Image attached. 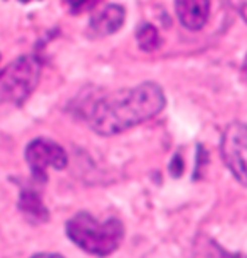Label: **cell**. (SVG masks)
Listing matches in <instances>:
<instances>
[{"label": "cell", "instance_id": "cell-1", "mask_svg": "<svg viewBox=\"0 0 247 258\" xmlns=\"http://www.w3.org/2000/svg\"><path fill=\"white\" fill-rule=\"evenodd\" d=\"M164 107V88L148 81L95 101L87 112V123L96 134L112 137L153 120Z\"/></svg>", "mask_w": 247, "mask_h": 258}, {"label": "cell", "instance_id": "cell-2", "mask_svg": "<svg viewBox=\"0 0 247 258\" xmlns=\"http://www.w3.org/2000/svg\"><path fill=\"white\" fill-rule=\"evenodd\" d=\"M67 235L87 253L106 256L118 250L125 239V225L120 219L99 222L90 213H77L67 224Z\"/></svg>", "mask_w": 247, "mask_h": 258}, {"label": "cell", "instance_id": "cell-3", "mask_svg": "<svg viewBox=\"0 0 247 258\" xmlns=\"http://www.w3.org/2000/svg\"><path fill=\"white\" fill-rule=\"evenodd\" d=\"M41 71L43 63L35 55H22L0 70V107L24 104L40 84Z\"/></svg>", "mask_w": 247, "mask_h": 258}, {"label": "cell", "instance_id": "cell-4", "mask_svg": "<svg viewBox=\"0 0 247 258\" xmlns=\"http://www.w3.org/2000/svg\"><path fill=\"white\" fill-rule=\"evenodd\" d=\"M220 154L228 170L244 186L247 176V129L244 123L233 121L224 129L220 139Z\"/></svg>", "mask_w": 247, "mask_h": 258}, {"label": "cell", "instance_id": "cell-5", "mask_svg": "<svg viewBox=\"0 0 247 258\" xmlns=\"http://www.w3.org/2000/svg\"><path fill=\"white\" fill-rule=\"evenodd\" d=\"M25 161H27L32 175L46 181L47 179V169L54 167L57 170L67 169L68 165V153L58 145L57 142L49 139H35L25 148Z\"/></svg>", "mask_w": 247, "mask_h": 258}, {"label": "cell", "instance_id": "cell-6", "mask_svg": "<svg viewBox=\"0 0 247 258\" xmlns=\"http://www.w3.org/2000/svg\"><path fill=\"white\" fill-rule=\"evenodd\" d=\"M126 21V10L120 4H110L101 8L90 19L87 33L92 40H101L118 32Z\"/></svg>", "mask_w": 247, "mask_h": 258}, {"label": "cell", "instance_id": "cell-7", "mask_svg": "<svg viewBox=\"0 0 247 258\" xmlns=\"http://www.w3.org/2000/svg\"><path fill=\"white\" fill-rule=\"evenodd\" d=\"M175 13L184 29L199 32L210 19L211 2L210 0H175Z\"/></svg>", "mask_w": 247, "mask_h": 258}, {"label": "cell", "instance_id": "cell-8", "mask_svg": "<svg viewBox=\"0 0 247 258\" xmlns=\"http://www.w3.org/2000/svg\"><path fill=\"white\" fill-rule=\"evenodd\" d=\"M18 206H19V210H21L22 214L33 219L35 222H47L49 217H50L44 202L32 189H24L21 192Z\"/></svg>", "mask_w": 247, "mask_h": 258}, {"label": "cell", "instance_id": "cell-9", "mask_svg": "<svg viewBox=\"0 0 247 258\" xmlns=\"http://www.w3.org/2000/svg\"><path fill=\"white\" fill-rule=\"evenodd\" d=\"M137 41L142 50H145V52H154V50L161 46L159 30L156 29L153 24L142 25L140 30L137 32Z\"/></svg>", "mask_w": 247, "mask_h": 258}, {"label": "cell", "instance_id": "cell-10", "mask_svg": "<svg viewBox=\"0 0 247 258\" xmlns=\"http://www.w3.org/2000/svg\"><path fill=\"white\" fill-rule=\"evenodd\" d=\"M104 0H61L63 8L67 10L70 15H84L87 11L95 10Z\"/></svg>", "mask_w": 247, "mask_h": 258}, {"label": "cell", "instance_id": "cell-11", "mask_svg": "<svg viewBox=\"0 0 247 258\" xmlns=\"http://www.w3.org/2000/svg\"><path fill=\"white\" fill-rule=\"evenodd\" d=\"M22 4H29V2H32V0H21Z\"/></svg>", "mask_w": 247, "mask_h": 258}]
</instances>
